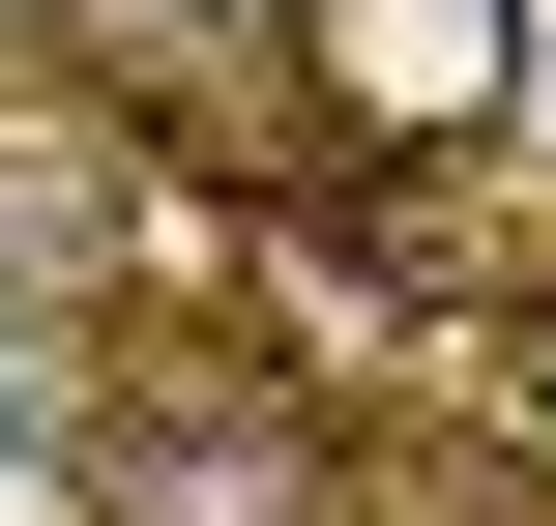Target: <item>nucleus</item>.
<instances>
[{
  "instance_id": "obj_1",
  "label": "nucleus",
  "mask_w": 556,
  "mask_h": 526,
  "mask_svg": "<svg viewBox=\"0 0 556 526\" xmlns=\"http://www.w3.org/2000/svg\"><path fill=\"white\" fill-rule=\"evenodd\" d=\"M293 88H323V146L469 176V146H528V0H293Z\"/></svg>"
},
{
  "instance_id": "obj_2",
  "label": "nucleus",
  "mask_w": 556,
  "mask_h": 526,
  "mask_svg": "<svg viewBox=\"0 0 556 526\" xmlns=\"http://www.w3.org/2000/svg\"><path fill=\"white\" fill-rule=\"evenodd\" d=\"M0 526H59V439H29V410H0Z\"/></svg>"
},
{
  "instance_id": "obj_3",
  "label": "nucleus",
  "mask_w": 556,
  "mask_h": 526,
  "mask_svg": "<svg viewBox=\"0 0 556 526\" xmlns=\"http://www.w3.org/2000/svg\"><path fill=\"white\" fill-rule=\"evenodd\" d=\"M528 146H556V0H528Z\"/></svg>"
},
{
  "instance_id": "obj_4",
  "label": "nucleus",
  "mask_w": 556,
  "mask_h": 526,
  "mask_svg": "<svg viewBox=\"0 0 556 526\" xmlns=\"http://www.w3.org/2000/svg\"><path fill=\"white\" fill-rule=\"evenodd\" d=\"M176 29H235V0H176ZM264 29H293V0H264Z\"/></svg>"
}]
</instances>
